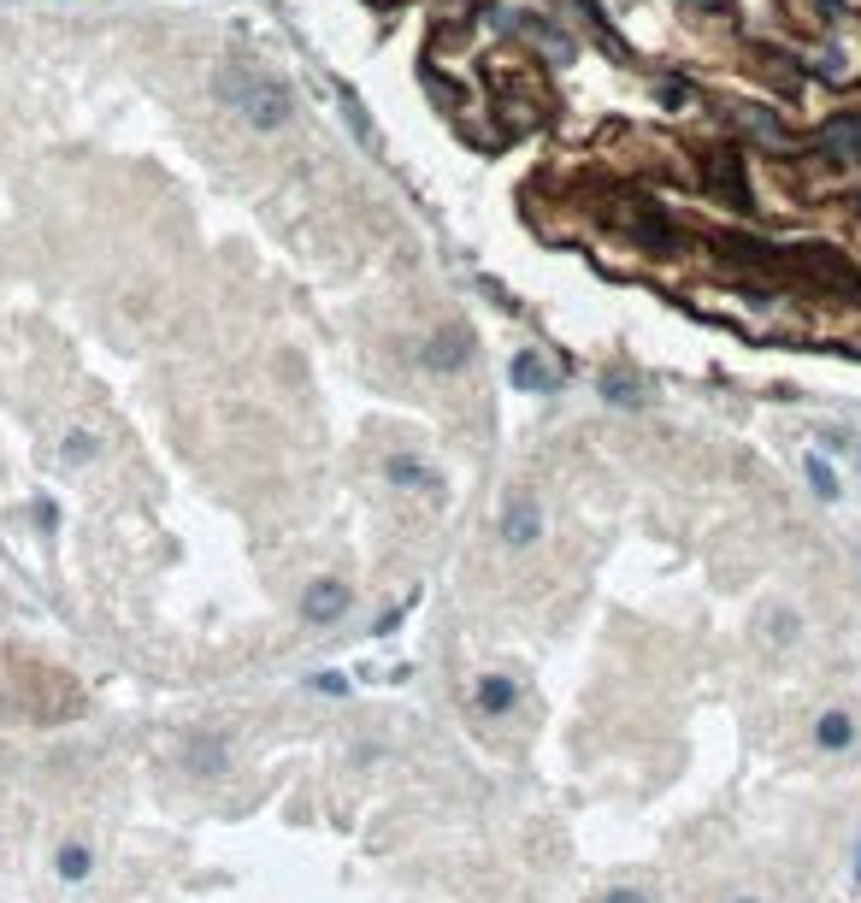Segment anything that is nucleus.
Listing matches in <instances>:
<instances>
[{"label": "nucleus", "mask_w": 861, "mask_h": 903, "mask_svg": "<svg viewBox=\"0 0 861 903\" xmlns=\"http://www.w3.org/2000/svg\"><path fill=\"white\" fill-rule=\"evenodd\" d=\"M213 90L218 100H230V107L242 112L254 130H277L289 119V90L277 78H266V71H242V66H225L213 78Z\"/></svg>", "instance_id": "f257e3e1"}, {"label": "nucleus", "mask_w": 861, "mask_h": 903, "mask_svg": "<svg viewBox=\"0 0 861 903\" xmlns=\"http://www.w3.org/2000/svg\"><path fill=\"white\" fill-rule=\"evenodd\" d=\"M466 360H473V331H466V325H449L443 337H431V348H426L431 372H455V367H466Z\"/></svg>", "instance_id": "f03ea898"}, {"label": "nucleus", "mask_w": 861, "mask_h": 903, "mask_svg": "<svg viewBox=\"0 0 861 903\" xmlns=\"http://www.w3.org/2000/svg\"><path fill=\"white\" fill-rule=\"evenodd\" d=\"M301 615H308L313 626L348 615V585H343V579H319V585H308V596H301Z\"/></svg>", "instance_id": "7ed1b4c3"}, {"label": "nucleus", "mask_w": 861, "mask_h": 903, "mask_svg": "<svg viewBox=\"0 0 861 903\" xmlns=\"http://www.w3.org/2000/svg\"><path fill=\"white\" fill-rule=\"evenodd\" d=\"M537 532H543V514H537V502L531 497H514L502 508V537L514 549H525V544H537Z\"/></svg>", "instance_id": "20e7f679"}, {"label": "nucleus", "mask_w": 861, "mask_h": 903, "mask_svg": "<svg viewBox=\"0 0 861 903\" xmlns=\"http://www.w3.org/2000/svg\"><path fill=\"white\" fill-rule=\"evenodd\" d=\"M189 768H195V774H225V762H230V745L218 733H195L189 738Z\"/></svg>", "instance_id": "39448f33"}, {"label": "nucleus", "mask_w": 861, "mask_h": 903, "mask_svg": "<svg viewBox=\"0 0 861 903\" xmlns=\"http://www.w3.org/2000/svg\"><path fill=\"white\" fill-rule=\"evenodd\" d=\"M473 703L485 709V715H507V709L519 703V691H514V679H502V674H485V679H478V691H473Z\"/></svg>", "instance_id": "423d86ee"}, {"label": "nucleus", "mask_w": 861, "mask_h": 903, "mask_svg": "<svg viewBox=\"0 0 861 903\" xmlns=\"http://www.w3.org/2000/svg\"><path fill=\"white\" fill-rule=\"evenodd\" d=\"M814 745H821V750H850L856 745V721L844 715V709H826V715L814 721Z\"/></svg>", "instance_id": "0eeeda50"}, {"label": "nucleus", "mask_w": 861, "mask_h": 903, "mask_svg": "<svg viewBox=\"0 0 861 903\" xmlns=\"http://www.w3.org/2000/svg\"><path fill=\"white\" fill-rule=\"evenodd\" d=\"M507 372H514V384H519V390H531V396H554V390H561V378H554L537 355H519Z\"/></svg>", "instance_id": "6e6552de"}, {"label": "nucleus", "mask_w": 861, "mask_h": 903, "mask_svg": "<svg viewBox=\"0 0 861 903\" xmlns=\"http://www.w3.org/2000/svg\"><path fill=\"white\" fill-rule=\"evenodd\" d=\"M53 868H60V880H89V868H95V856H89V844H60V856H53Z\"/></svg>", "instance_id": "1a4fd4ad"}, {"label": "nucleus", "mask_w": 861, "mask_h": 903, "mask_svg": "<svg viewBox=\"0 0 861 903\" xmlns=\"http://www.w3.org/2000/svg\"><path fill=\"white\" fill-rule=\"evenodd\" d=\"M390 485H414V490H431V473L419 467L414 455H396V461H390Z\"/></svg>", "instance_id": "9d476101"}, {"label": "nucleus", "mask_w": 861, "mask_h": 903, "mask_svg": "<svg viewBox=\"0 0 861 903\" xmlns=\"http://www.w3.org/2000/svg\"><path fill=\"white\" fill-rule=\"evenodd\" d=\"M809 485H814V497H821V502H838V473H832L821 455H809Z\"/></svg>", "instance_id": "9b49d317"}, {"label": "nucleus", "mask_w": 861, "mask_h": 903, "mask_svg": "<svg viewBox=\"0 0 861 903\" xmlns=\"http://www.w3.org/2000/svg\"><path fill=\"white\" fill-rule=\"evenodd\" d=\"M714 183H720V189H732V207H738V213L750 207V195H743V178H738V159H732V154H726L720 166H714Z\"/></svg>", "instance_id": "f8f14e48"}, {"label": "nucleus", "mask_w": 861, "mask_h": 903, "mask_svg": "<svg viewBox=\"0 0 861 903\" xmlns=\"http://www.w3.org/2000/svg\"><path fill=\"white\" fill-rule=\"evenodd\" d=\"M602 390H608V402H644V390H637V378H620V372H608L602 378Z\"/></svg>", "instance_id": "ddd939ff"}, {"label": "nucleus", "mask_w": 861, "mask_h": 903, "mask_svg": "<svg viewBox=\"0 0 861 903\" xmlns=\"http://www.w3.org/2000/svg\"><path fill=\"white\" fill-rule=\"evenodd\" d=\"M343 112H348V124H355V136L367 142V148H378V136H372V124H367V107H360L348 90H343Z\"/></svg>", "instance_id": "4468645a"}, {"label": "nucleus", "mask_w": 861, "mask_h": 903, "mask_svg": "<svg viewBox=\"0 0 861 903\" xmlns=\"http://www.w3.org/2000/svg\"><path fill=\"white\" fill-rule=\"evenodd\" d=\"M95 449H100V443H95L89 431H71V437H65V461H71V467H77V461H95Z\"/></svg>", "instance_id": "2eb2a0df"}, {"label": "nucleus", "mask_w": 861, "mask_h": 903, "mask_svg": "<svg viewBox=\"0 0 861 903\" xmlns=\"http://www.w3.org/2000/svg\"><path fill=\"white\" fill-rule=\"evenodd\" d=\"M313 691H325V697H343V691H348V679H343V674H313Z\"/></svg>", "instance_id": "dca6fc26"}, {"label": "nucleus", "mask_w": 861, "mask_h": 903, "mask_svg": "<svg viewBox=\"0 0 861 903\" xmlns=\"http://www.w3.org/2000/svg\"><path fill=\"white\" fill-rule=\"evenodd\" d=\"M750 124H755V136H767V142H779V124H773V119H767V112H755V107H750Z\"/></svg>", "instance_id": "f3484780"}, {"label": "nucleus", "mask_w": 861, "mask_h": 903, "mask_svg": "<svg viewBox=\"0 0 861 903\" xmlns=\"http://www.w3.org/2000/svg\"><path fill=\"white\" fill-rule=\"evenodd\" d=\"M773 626V638H779V644H791L797 638V615H779V620H767Z\"/></svg>", "instance_id": "a211bd4d"}, {"label": "nucleus", "mask_w": 861, "mask_h": 903, "mask_svg": "<svg viewBox=\"0 0 861 903\" xmlns=\"http://www.w3.org/2000/svg\"><path fill=\"white\" fill-rule=\"evenodd\" d=\"M36 526L53 532V526H60V508H53V502H36Z\"/></svg>", "instance_id": "6ab92c4d"}, {"label": "nucleus", "mask_w": 861, "mask_h": 903, "mask_svg": "<svg viewBox=\"0 0 861 903\" xmlns=\"http://www.w3.org/2000/svg\"><path fill=\"white\" fill-rule=\"evenodd\" d=\"M602 903H649L644 892H637V886H614V892H608Z\"/></svg>", "instance_id": "aec40b11"}, {"label": "nucleus", "mask_w": 861, "mask_h": 903, "mask_svg": "<svg viewBox=\"0 0 861 903\" xmlns=\"http://www.w3.org/2000/svg\"><path fill=\"white\" fill-rule=\"evenodd\" d=\"M396 620H402V608H396V615H378V626H372V638H390V632H396Z\"/></svg>", "instance_id": "412c9836"}, {"label": "nucleus", "mask_w": 861, "mask_h": 903, "mask_svg": "<svg viewBox=\"0 0 861 903\" xmlns=\"http://www.w3.org/2000/svg\"><path fill=\"white\" fill-rule=\"evenodd\" d=\"M856 886H861V844H856Z\"/></svg>", "instance_id": "4be33fe9"}, {"label": "nucleus", "mask_w": 861, "mask_h": 903, "mask_svg": "<svg viewBox=\"0 0 861 903\" xmlns=\"http://www.w3.org/2000/svg\"><path fill=\"white\" fill-rule=\"evenodd\" d=\"M732 903H762V898H732Z\"/></svg>", "instance_id": "5701e85b"}]
</instances>
